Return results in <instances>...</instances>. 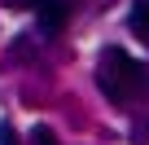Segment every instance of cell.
I'll list each match as a JSON object with an SVG mask.
<instances>
[{
	"instance_id": "1",
	"label": "cell",
	"mask_w": 149,
	"mask_h": 145,
	"mask_svg": "<svg viewBox=\"0 0 149 145\" xmlns=\"http://www.w3.org/2000/svg\"><path fill=\"white\" fill-rule=\"evenodd\" d=\"M132 57L123 48H105L101 53V66H97V88L110 97V101H127L132 97Z\"/></svg>"
},
{
	"instance_id": "2",
	"label": "cell",
	"mask_w": 149,
	"mask_h": 145,
	"mask_svg": "<svg viewBox=\"0 0 149 145\" xmlns=\"http://www.w3.org/2000/svg\"><path fill=\"white\" fill-rule=\"evenodd\" d=\"M26 9H35L44 35H57V31L70 22V5H66V0H26Z\"/></svg>"
},
{
	"instance_id": "3",
	"label": "cell",
	"mask_w": 149,
	"mask_h": 145,
	"mask_svg": "<svg viewBox=\"0 0 149 145\" xmlns=\"http://www.w3.org/2000/svg\"><path fill=\"white\" fill-rule=\"evenodd\" d=\"M9 57H13V62H35V40H31V35H13Z\"/></svg>"
},
{
	"instance_id": "4",
	"label": "cell",
	"mask_w": 149,
	"mask_h": 145,
	"mask_svg": "<svg viewBox=\"0 0 149 145\" xmlns=\"http://www.w3.org/2000/svg\"><path fill=\"white\" fill-rule=\"evenodd\" d=\"M132 31L136 35H149V0H136V5H132Z\"/></svg>"
},
{
	"instance_id": "5",
	"label": "cell",
	"mask_w": 149,
	"mask_h": 145,
	"mask_svg": "<svg viewBox=\"0 0 149 145\" xmlns=\"http://www.w3.org/2000/svg\"><path fill=\"white\" fill-rule=\"evenodd\" d=\"M26 141H31V145H57V136H53V127H48V123H35Z\"/></svg>"
},
{
	"instance_id": "6",
	"label": "cell",
	"mask_w": 149,
	"mask_h": 145,
	"mask_svg": "<svg viewBox=\"0 0 149 145\" xmlns=\"http://www.w3.org/2000/svg\"><path fill=\"white\" fill-rule=\"evenodd\" d=\"M0 145H22L18 132H13V123H0Z\"/></svg>"
}]
</instances>
